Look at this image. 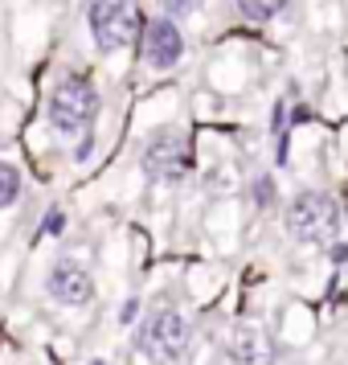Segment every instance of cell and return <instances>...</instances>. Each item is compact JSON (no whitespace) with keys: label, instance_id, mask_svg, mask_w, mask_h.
Segmentation results:
<instances>
[{"label":"cell","instance_id":"1","mask_svg":"<svg viewBox=\"0 0 348 365\" xmlns=\"http://www.w3.org/2000/svg\"><path fill=\"white\" fill-rule=\"evenodd\" d=\"M102 111V99L95 83H86V78H66V83L53 86L50 103H46V119H50V128L58 135H90L95 128V119Z\"/></svg>","mask_w":348,"mask_h":365},{"label":"cell","instance_id":"2","mask_svg":"<svg viewBox=\"0 0 348 365\" xmlns=\"http://www.w3.org/2000/svg\"><path fill=\"white\" fill-rule=\"evenodd\" d=\"M283 226L295 242H328L340 230V201L332 193H320V189H307V193H295L287 201V214H283Z\"/></svg>","mask_w":348,"mask_h":365},{"label":"cell","instance_id":"3","mask_svg":"<svg viewBox=\"0 0 348 365\" xmlns=\"http://www.w3.org/2000/svg\"><path fill=\"white\" fill-rule=\"evenodd\" d=\"M189 341H193V329H189V320H184L181 312H172V308L152 312L148 320L135 329V353L152 365L181 361L184 353H189Z\"/></svg>","mask_w":348,"mask_h":365},{"label":"cell","instance_id":"4","mask_svg":"<svg viewBox=\"0 0 348 365\" xmlns=\"http://www.w3.org/2000/svg\"><path fill=\"white\" fill-rule=\"evenodd\" d=\"M86 21H90V37L102 53L127 50L144 34V17H139L135 0H90Z\"/></svg>","mask_w":348,"mask_h":365},{"label":"cell","instance_id":"5","mask_svg":"<svg viewBox=\"0 0 348 365\" xmlns=\"http://www.w3.org/2000/svg\"><path fill=\"white\" fill-rule=\"evenodd\" d=\"M139 165H144V173H148L152 181H160V185L181 181L184 173H189V165H193V156H189V140H184L181 132H172V128L156 132L148 144H144Z\"/></svg>","mask_w":348,"mask_h":365},{"label":"cell","instance_id":"6","mask_svg":"<svg viewBox=\"0 0 348 365\" xmlns=\"http://www.w3.org/2000/svg\"><path fill=\"white\" fill-rule=\"evenodd\" d=\"M46 296L53 304H62V308H86L90 299H95V275L86 271L78 259H58L50 267V275H46Z\"/></svg>","mask_w":348,"mask_h":365},{"label":"cell","instance_id":"7","mask_svg":"<svg viewBox=\"0 0 348 365\" xmlns=\"http://www.w3.org/2000/svg\"><path fill=\"white\" fill-rule=\"evenodd\" d=\"M184 58V34L172 17H156L144 25V66L172 70Z\"/></svg>","mask_w":348,"mask_h":365},{"label":"cell","instance_id":"8","mask_svg":"<svg viewBox=\"0 0 348 365\" xmlns=\"http://www.w3.org/2000/svg\"><path fill=\"white\" fill-rule=\"evenodd\" d=\"M226 357L233 365H258L263 361V341L254 329H233L230 341H226Z\"/></svg>","mask_w":348,"mask_h":365},{"label":"cell","instance_id":"9","mask_svg":"<svg viewBox=\"0 0 348 365\" xmlns=\"http://www.w3.org/2000/svg\"><path fill=\"white\" fill-rule=\"evenodd\" d=\"M21 168L9 165V160H0V210H13L21 201Z\"/></svg>","mask_w":348,"mask_h":365},{"label":"cell","instance_id":"10","mask_svg":"<svg viewBox=\"0 0 348 365\" xmlns=\"http://www.w3.org/2000/svg\"><path fill=\"white\" fill-rule=\"evenodd\" d=\"M287 4L291 0H238V13L250 21H270V17H279Z\"/></svg>","mask_w":348,"mask_h":365},{"label":"cell","instance_id":"11","mask_svg":"<svg viewBox=\"0 0 348 365\" xmlns=\"http://www.w3.org/2000/svg\"><path fill=\"white\" fill-rule=\"evenodd\" d=\"M275 201H279V189H275V177H254V205H258V210H270V205H275Z\"/></svg>","mask_w":348,"mask_h":365},{"label":"cell","instance_id":"12","mask_svg":"<svg viewBox=\"0 0 348 365\" xmlns=\"http://www.w3.org/2000/svg\"><path fill=\"white\" fill-rule=\"evenodd\" d=\"M66 210H58V205H50V210H46V214H41V234H46V238H62V234H66Z\"/></svg>","mask_w":348,"mask_h":365},{"label":"cell","instance_id":"13","mask_svg":"<svg viewBox=\"0 0 348 365\" xmlns=\"http://www.w3.org/2000/svg\"><path fill=\"white\" fill-rule=\"evenodd\" d=\"M160 9H164V17H193L201 9V0H160Z\"/></svg>","mask_w":348,"mask_h":365},{"label":"cell","instance_id":"14","mask_svg":"<svg viewBox=\"0 0 348 365\" xmlns=\"http://www.w3.org/2000/svg\"><path fill=\"white\" fill-rule=\"evenodd\" d=\"M135 316H139V299H123V308H119V324H135Z\"/></svg>","mask_w":348,"mask_h":365},{"label":"cell","instance_id":"15","mask_svg":"<svg viewBox=\"0 0 348 365\" xmlns=\"http://www.w3.org/2000/svg\"><path fill=\"white\" fill-rule=\"evenodd\" d=\"M328 259L332 263H348V242H336V247L328 250Z\"/></svg>","mask_w":348,"mask_h":365},{"label":"cell","instance_id":"16","mask_svg":"<svg viewBox=\"0 0 348 365\" xmlns=\"http://www.w3.org/2000/svg\"><path fill=\"white\" fill-rule=\"evenodd\" d=\"M90 148H95V140H90V135H86L83 144H78V152H74V160H86V156H90Z\"/></svg>","mask_w":348,"mask_h":365},{"label":"cell","instance_id":"17","mask_svg":"<svg viewBox=\"0 0 348 365\" xmlns=\"http://www.w3.org/2000/svg\"><path fill=\"white\" fill-rule=\"evenodd\" d=\"M90 365H107V361H90Z\"/></svg>","mask_w":348,"mask_h":365}]
</instances>
